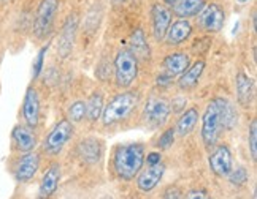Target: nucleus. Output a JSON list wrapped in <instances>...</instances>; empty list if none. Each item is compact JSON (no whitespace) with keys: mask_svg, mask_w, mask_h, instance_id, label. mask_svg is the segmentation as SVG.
Listing matches in <instances>:
<instances>
[{"mask_svg":"<svg viewBox=\"0 0 257 199\" xmlns=\"http://www.w3.org/2000/svg\"><path fill=\"white\" fill-rule=\"evenodd\" d=\"M114 171L122 180H134L145 164V147L142 144L119 146L114 152Z\"/></svg>","mask_w":257,"mask_h":199,"instance_id":"nucleus-1","label":"nucleus"},{"mask_svg":"<svg viewBox=\"0 0 257 199\" xmlns=\"http://www.w3.org/2000/svg\"><path fill=\"white\" fill-rule=\"evenodd\" d=\"M222 100L221 96H216L211 100V103L206 106L205 114L202 118V139L203 144L211 148L216 146L217 139L222 132Z\"/></svg>","mask_w":257,"mask_h":199,"instance_id":"nucleus-2","label":"nucleus"},{"mask_svg":"<svg viewBox=\"0 0 257 199\" xmlns=\"http://www.w3.org/2000/svg\"><path fill=\"white\" fill-rule=\"evenodd\" d=\"M137 104H138V95L134 92H125V94L114 96L102 111L103 124L108 126V125H114L117 122L124 120L125 117L131 116V112L137 108Z\"/></svg>","mask_w":257,"mask_h":199,"instance_id":"nucleus-3","label":"nucleus"},{"mask_svg":"<svg viewBox=\"0 0 257 199\" xmlns=\"http://www.w3.org/2000/svg\"><path fill=\"white\" fill-rule=\"evenodd\" d=\"M137 76H138V58L128 49H121L114 57V78L117 87L122 88L131 87Z\"/></svg>","mask_w":257,"mask_h":199,"instance_id":"nucleus-4","label":"nucleus"},{"mask_svg":"<svg viewBox=\"0 0 257 199\" xmlns=\"http://www.w3.org/2000/svg\"><path fill=\"white\" fill-rule=\"evenodd\" d=\"M72 134H73V124L68 118H62L61 122H57L54 125V128L46 136L43 142L45 152H48L49 155L61 154L65 144L70 141Z\"/></svg>","mask_w":257,"mask_h":199,"instance_id":"nucleus-5","label":"nucleus"},{"mask_svg":"<svg viewBox=\"0 0 257 199\" xmlns=\"http://www.w3.org/2000/svg\"><path fill=\"white\" fill-rule=\"evenodd\" d=\"M170 111V103L165 98L153 96L143 109V120L150 128H159L169 120Z\"/></svg>","mask_w":257,"mask_h":199,"instance_id":"nucleus-6","label":"nucleus"},{"mask_svg":"<svg viewBox=\"0 0 257 199\" xmlns=\"http://www.w3.org/2000/svg\"><path fill=\"white\" fill-rule=\"evenodd\" d=\"M57 10H59V0H42L34 26V32L38 38H45L46 35H49L54 24V18L57 14Z\"/></svg>","mask_w":257,"mask_h":199,"instance_id":"nucleus-7","label":"nucleus"},{"mask_svg":"<svg viewBox=\"0 0 257 199\" xmlns=\"http://www.w3.org/2000/svg\"><path fill=\"white\" fill-rule=\"evenodd\" d=\"M197 24H199L202 30L208 32V34H216V32L222 30V27L225 24L224 10L217 4L205 5L202 8V12L199 13V18H197Z\"/></svg>","mask_w":257,"mask_h":199,"instance_id":"nucleus-8","label":"nucleus"},{"mask_svg":"<svg viewBox=\"0 0 257 199\" xmlns=\"http://www.w3.org/2000/svg\"><path fill=\"white\" fill-rule=\"evenodd\" d=\"M208 163H210V169L211 172L217 177H227L229 172L232 171V166H233V162H232V154L229 150V147L227 146H217L214 150L210 154V158H208Z\"/></svg>","mask_w":257,"mask_h":199,"instance_id":"nucleus-9","label":"nucleus"},{"mask_svg":"<svg viewBox=\"0 0 257 199\" xmlns=\"http://www.w3.org/2000/svg\"><path fill=\"white\" fill-rule=\"evenodd\" d=\"M38 168H40V156H38V154H34L32 150L24 152V155L19 158L15 166V178L21 184L32 180Z\"/></svg>","mask_w":257,"mask_h":199,"instance_id":"nucleus-10","label":"nucleus"},{"mask_svg":"<svg viewBox=\"0 0 257 199\" xmlns=\"http://www.w3.org/2000/svg\"><path fill=\"white\" fill-rule=\"evenodd\" d=\"M23 117L27 126L35 128L40 120V98L34 87H29L26 90V96L23 102Z\"/></svg>","mask_w":257,"mask_h":199,"instance_id":"nucleus-11","label":"nucleus"},{"mask_svg":"<svg viewBox=\"0 0 257 199\" xmlns=\"http://www.w3.org/2000/svg\"><path fill=\"white\" fill-rule=\"evenodd\" d=\"M165 172V164L162 162L154 163V164H148L145 171L138 176L137 178V185L143 193H150L157 186V184L161 182V178L164 177Z\"/></svg>","mask_w":257,"mask_h":199,"instance_id":"nucleus-12","label":"nucleus"},{"mask_svg":"<svg viewBox=\"0 0 257 199\" xmlns=\"http://www.w3.org/2000/svg\"><path fill=\"white\" fill-rule=\"evenodd\" d=\"M153 32L157 42H162L165 38V34L169 30V26L172 24V12L165 5L156 4L153 6Z\"/></svg>","mask_w":257,"mask_h":199,"instance_id":"nucleus-13","label":"nucleus"},{"mask_svg":"<svg viewBox=\"0 0 257 199\" xmlns=\"http://www.w3.org/2000/svg\"><path fill=\"white\" fill-rule=\"evenodd\" d=\"M12 139L19 152H31L37 147V138L31 126L16 125L12 132Z\"/></svg>","mask_w":257,"mask_h":199,"instance_id":"nucleus-14","label":"nucleus"},{"mask_svg":"<svg viewBox=\"0 0 257 199\" xmlns=\"http://www.w3.org/2000/svg\"><path fill=\"white\" fill-rule=\"evenodd\" d=\"M61 166L57 163L56 164H51L49 169L45 172L42 182H40V190H38V196L40 198H51L57 186H59V182H61Z\"/></svg>","mask_w":257,"mask_h":199,"instance_id":"nucleus-15","label":"nucleus"},{"mask_svg":"<svg viewBox=\"0 0 257 199\" xmlns=\"http://www.w3.org/2000/svg\"><path fill=\"white\" fill-rule=\"evenodd\" d=\"M192 34V26L187 19H180L173 24L169 26V30L165 34V40H167V44H181L183 42H186L187 38L191 36Z\"/></svg>","mask_w":257,"mask_h":199,"instance_id":"nucleus-16","label":"nucleus"},{"mask_svg":"<svg viewBox=\"0 0 257 199\" xmlns=\"http://www.w3.org/2000/svg\"><path fill=\"white\" fill-rule=\"evenodd\" d=\"M236 98H238V103L243 108H249L252 96H254V86H252V79L244 74V73H238L236 74Z\"/></svg>","mask_w":257,"mask_h":199,"instance_id":"nucleus-17","label":"nucleus"},{"mask_svg":"<svg viewBox=\"0 0 257 199\" xmlns=\"http://www.w3.org/2000/svg\"><path fill=\"white\" fill-rule=\"evenodd\" d=\"M191 65V57L184 52H173L164 58V72L172 76L181 74Z\"/></svg>","mask_w":257,"mask_h":199,"instance_id":"nucleus-18","label":"nucleus"},{"mask_svg":"<svg viewBox=\"0 0 257 199\" xmlns=\"http://www.w3.org/2000/svg\"><path fill=\"white\" fill-rule=\"evenodd\" d=\"M205 70V62L203 60H197L192 66H187L184 72H183V76L180 78V81H178V86L183 90H189V88L195 87L200 81V76Z\"/></svg>","mask_w":257,"mask_h":199,"instance_id":"nucleus-19","label":"nucleus"},{"mask_svg":"<svg viewBox=\"0 0 257 199\" xmlns=\"http://www.w3.org/2000/svg\"><path fill=\"white\" fill-rule=\"evenodd\" d=\"M78 154L83 158V162L86 163H97L102 156V144L97 141V139H84L78 146Z\"/></svg>","mask_w":257,"mask_h":199,"instance_id":"nucleus-20","label":"nucleus"},{"mask_svg":"<svg viewBox=\"0 0 257 199\" xmlns=\"http://www.w3.org/2000/svg\"><path fill=\"white\" fill-rule=\"evenodd\" d=\"M172 6L175 16L186 19L199 14L205 6V0H176Z\"/></svg>","mask_w":257,"mask_h":199,"instance_id":"nucleus-21","label":"nucleus"},{"mask_svg":"<svg viewBox=\"0 0 257 199\" xmlns=\"http://www.w3.org/2000/svg\"><path fill=\"white\" fill-rule=\"evenodd\" d=\"M75 30H76V18L70 16L64 26V30L61 34V40H59V52H61L62 57H67L72 51L73 40H75Z\"/></svg>","mask_w":257,"mask_h":199,"instance_id":"nucleus-22","label":"nucleus"},{"mask_svg":"<svg viewBox=\"0 0 257 199\" xmlns=\"http://www.w3.org/2000/svg\"><path fill=\"white\" fill-rule=\"evenodd\" d=\"M137 58H142V60H148L150 58V46L146 43V38L142 28H137L131 36V49H128Z\"/></svg>","mask_w":257,"mask_h":199,"instance_id":"nucleus-23","label":"nucleus"},{"mask_svg":"<svg viewBox=\"0 0 257 199\" xmlns=\"http://www.w3.org/2000/svg\"><path fill=\"white\" fill-rule=\"evenodd\" d=\"M197 120H199V111H197L195 108H189L180 117V120H178V124H176V130L175 132L180 136H187L194 130Z\"/></svg>","mask_w":257,"mask_h":199,"instance_id":"nucleus-24","label":"nucleus"},{"mask_svg":"<svg viewBox=\"0 0 257 199\" xmlns=\"http://www.w3.org/2000/svg\"><path fill=\"white\" fill-rule=\"evenodd\" d=\"M102 111H103V95L102 92H94L86 103V114L89 117V120L95 122L97 118H100Z\"/></svg>","mask_w":257,"mask_h":199,"instance_id":"nucleus-25","label":"nucleus"},{"mask_svg":"<svg viewBox=\"0 0 257 199\" xmlns=\"http://www.w3.org/2000/svg\"><path fill=\"white\" fill-rule=\"evenodd\" d=\"M236 118H238V114H236L233 104L224 98L222 100V126L225 130H232L236 124Z\"/></svg>","mask_w":257,"mask_h":199,"instance_id":"nucleus-26","label":"nucleus"},{"mask_svg":"<svg viewBox=\"0 0 257 199\" xmlns=\"http://www.w3.org/2000/svg\"><path fill=\"white\" fill-rule=\"evenodd\" d=\"M86 114V103L84 102H75L70 108H68V118L72 124L81 122Z\"/></svg>","mask_w":257,"mask_h":199,"instance_id":"nucleus-27","label":"nucleus"},{"mask_svg":"<svg viewBox=\"0 0 257 199\" xmlns=\"http://www.w3.org/2000/svg\"><path fill=\"white\" fill-rule=\"evenodd\" d=\"M229 180L235 186H241V185H244L246 182H248V171H246V169L241 168V166L236 168L235 171L232 169V171L229 172Z\"/></svg>","mask_w":257,"mask_h":199,"instance_id":"nucleus-28","label":"nucleus"},{"mask_svg":"<svg viewBox=\"0 0 257 199\" xmlns=\"http://www.w3.org/2000/svg\"><path fill=\"white\" fill-rule=\"evenodd\" d=\"M249 152H251V158L255 162L257 160V120L251 122L249 126Z\"/></svg>","mask_w":257,"mask_h":199,"instance_id":"nucleus-29","label":"nucleus"},{"mask_svg":"<svg viewBox=\"0 0 257 199\" xmlns=\"http://www.w3.org/2000/svg\"><path fill=\"white\" fill-rule=\"evenodd\" d=\"M175 134H176V132L173 130V128H169V130H165L162 134H161V138H159V141H157V147L159 148H169V147H172L173 146V142H175Z\"/></svg>","mask_w":257,"mask_h":199,"instance_id":"nucleus-30","label":"nucleus"},{"mask_svg":"<svg viewBox=\"0 0 257 199\" xmlns=\"http://www.w3.org/2000/svg\"><path fill=\"white\" fill-rule=\"evenodd\" d=\"M46 51H48V46L42 48V49H40V52H38V56H37V60H35L34 68H32V76H34V79H35V78H38V74L42 73V68H43V58H45Z\"/></svg>","mask_w":257,"mask_h":199,"instance_id":"nucleus-31","label":"nucleus"},{"mask_svg":"<svg viewBox=\"0 0 257 199\" xmlns=\"http://www.w3.org/2000/svg\"><path fill=\"white\" fill-rule=\"evenodd\" d=\"M172 79H173V76L172 74H169V73H161L159 76H157V86L159 87H167V86H170L172 84Z\"/></svg>","mask_w":257,"mask_h":199,"instance_id":"nucleus-32","label":"nucleus"},{"mask_svg":"<svg viewBox=\"0 0 257 199\" xmlns=\"http://www.w3.org/2000/svg\"><path fill=\"white\" fill-rule=\"evenodd\" d=\"M164 198H167V199H169V198H175V199H178V198H181V192L178 190L176 186H175V188H173V186H170L169 190H165Z\"/></svg>","mask_w":257,"mask_h":199,"instance_id":"nucleus-33","label":"nucleus"},{"mask_svg":"<svg viewBox=\"0 0 257 199\" xmlns=\"http://www.w3.org/2000/svg\"><path fill=\"white\" fill-rule=\"evenodd\" d=\"M186 196L189 198V199H195V198L206 199V198H208V193H206L205 190H199V192H197V190H192V192H189V193H187Z\"/></svg>","mask_w":257,"mask_h":199,"instance_id":"nucleus-34","label":"nucleus"},{"mask_svg":"<svg viewBox=\"0 0 257 199\" xmlns=\"http://www.w3.org/2000/svg\"><path fill=\"white\" fill-rule=\"evenodd\" d=\"M183 104H186V100H184V98H176V100H173V103H172V108H170V109H173V112H175V111H180V109L184 108Z\"/></svg>","mask_w":257,"mask_h":199,"instance_id":"nucleus-35","label":"nucleus"},{"mask_svg":"<svg viewBox=\"0 0 257 199\" xmlns=\"http://www.w3.org/2000/svg\"><path fill=\"white\" fill-rule=\"evenodd\" d=\"M146 162H148V164L159 163V162H161V154H157V152L150 154V155H148V158H146Z\"/></svg>","mask_w":257,"mask_h":199,"instance_id":"nucleus-36","label":"nucleus"},{"mask_svg":"<svg viewBox=\"0 0 257 199\" xmlns=\"http://www.w3.org/2000/svg\"><path fill=\"white\" fill-rule=\"evenodd\" d=\"M161 2L165 4V5H173V4L176 2V0H161Z\"/></svg>","mask_w":257,"mask_h":199,"instance_id":"nucleus-37","label":"nucleus"},{"mask_svg":"<svg viewBox=\"0 0 257 199\" xmlns=\"http://www.w3.org/2000/svg\"><path fill=\"white\" fill-rule=\"evenodd\" d=\"M236 2H238V4H246L248 0H236Z\"/></svg>","mask_w":257,"mask_h":199,"instance_id":"nucleus-38","label":"nucleus"},{"mask_svg":"<svg viewBox=\"0 0 257 199\" xmlns=\"http://www.w3.org/2000/svg\"><path fill=\"white\" fill-rule=\"evenodd\" d=\"M116 2H122V0H116Z\"/></svg>","mask_w":257,"mask_h":199,"instance_id":"nucleus-39","label":"nucleus"}]
</instances>
